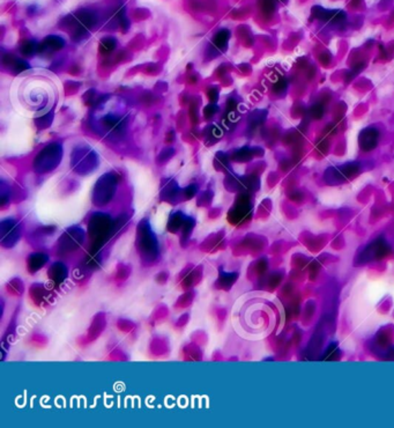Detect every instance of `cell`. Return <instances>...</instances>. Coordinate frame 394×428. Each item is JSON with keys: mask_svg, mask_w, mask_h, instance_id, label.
I'll list each match as a JSON object with an SVG mask.
<instances>
[{"mask_svg": "<svg viewBox=\"0 0 394 428\" xmlns=\"http://www.w3.org/2000/svg\"><path fill=\"white\" fill-rule=\"evenodd\" d=\"M64 46H65V42H64V40L61 39L59 36H49L48 39L44 40V42L40 46L39 52H44V54H47V52L59 50V49H62Z\"/></svg>", "mask_w": 394, "mask_h": 428, "instance_id": "2", "label": "cell"}, {"mask_svg": "<svg viewBox=\"0 0 394 428\" xmlns=\"http://www.w3.org/2000/svg\"><path fill=\"white\" fill-rule=\"evenodd\" d=\"M228 40H229V32L226 31V29H223V31H220L217 33L215 37H214V46L217 47L219 49H224L227 47Z\"/></svg>", "mask_w": 394, "mask_h": 428, "instance_id": "3", "label": "cell"}, {"mask_svg": "<svg viewBox=\"0 0 394 428\" xmlns=\"http://www.w3.org/2000/svg\"><path fill=\"white\" fill-rule=\"evenodd\" d=\"M280 311L272 299L252 296L241 305L237 315L239 333L252 339H261L271 333L277 323Z\"/></svg>", "mask_w": 394, "mask_h": 428, "instance_id": "1", "label": "cell"}, {"mask_svg": "<svg viewBox=\"0 0 394 428\" xmlns=\"http://www.w3.org/2000/svg\"><path fill=\"white\" fill-rule=\"evenodd\" d=\"M115 47H116V41L114 39H106L101 42V50L106 52L112 51Z\"/></svg>", "mask_w": 394, "mask_h": 428, "instance_id": "4", "label": "cell"}, {"mask_svg": "<svg viewBox=\"0 0 394 428\" xmlns=\"http://www.w3.org/2000/svg\"><path fill=\"white\" fill-rule=\"evenodd\" d=\"M35 51H39V48H37L36 44L33 42H27L24 46V48H22V52H24V55H27V56L33 55Z\"/></svg>", "mask_w": 394, "mask_h": 428, "instance_id": "5", "label": "cell"}]
</instances>
